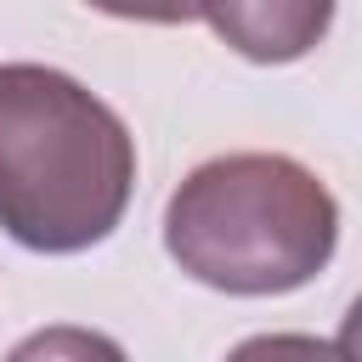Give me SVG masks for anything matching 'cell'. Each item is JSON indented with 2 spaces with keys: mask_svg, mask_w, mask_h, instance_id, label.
<instances>
[{
  "mask_svg": "<svg viewBox=\"0 0 362 362\" xmlns=\"http://www.w3.org/2000/svg\"><path fill=\"white\" fill-rule=\"evenodd\" d=\"M339 243V204L288 153L204 158L164 204L170 260L221 294L305 288Z\"/></svg>",
  "mask_w": 362,
  "mask_h": 362,
  "instance_id": "obj_2",
  "label": "cell"
},
{
  "mask_svg": "<svg viewBox=\"0 0 362 362\" xmlns=\"http://www.w3.org/2000/svg\"><path fill=\"white\" fill-rule=\"evenodd\" d=\"M136 141L74 74L0 62V226L34 255H79L124 221Z\"/></svg>",
  "mask_w": 362,
  "mask_h": 362,
  "instance_id": "obj_1",
  "label": "cell"
},
{
  "mask_svg": "<svg viewBox=\"0 0 362 362\" xmlns=\"http://www.w3.org/2000/svg\"><path fill=\"white\" fill-rule=\"evenodd\" d=\"M198 17L249 62H300L322 45L334 0H198Z\"/></svg>",
  "mask_w": 362,
  "mask_h": 362,
  "instance_id": "obj_3",
  "label": "cell"
},
{
  "mask_svg": "<svg viewBox=\"0 0 362 362\" xmlns=\"http://www.w3.org/2000/svg\"><path fill=\"white\" fill-rule=\"evenodd\" d=\"M107 17H124V23H192L198 17V0H85Z\"/></svg>",
  "mask_w": 362,
  "mask_h": 362,
  "instance_id": "obj_4",
  "label": "cell"
}]
</instances>
